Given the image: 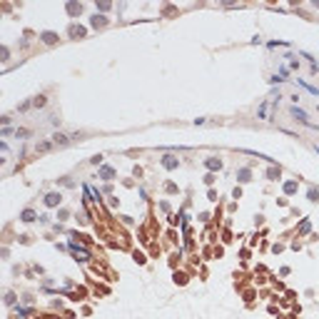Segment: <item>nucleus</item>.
Wrapping results in <instances>:
<instances>
[{
  "mask_svg": "<svg viewBox=\"0 0 319 319\" xmlns=\"http://www.w3.org/2000/svg\"><path fill=\"white\" fill-rule=\"evenodd\" d=\"M292 115H294V117H299L302 122H307V115H304L302 110H297V107H292Z\"/></svg>",
  "mask_w": 319,
  "mask_h": 319,
  "instance_id": "nucleus-1",
  "label": "nucleus"
},
{
  "mask_svg": "<svg viewBox=\"0 0 319 319\" xmlns=\"http://www.w3.org/2000/svg\"><path fill=\"white\" fill-rule=\"evenodd\" d=\"M47 204H57L60 202V197H57V194H47V200H45Z\"/></svg>",
  "mask_w": 319,
  "mask_h": 319,
  "instance_id": "nucleus-2",
  "label": "nucleus"
},
{
  "mask_svg": "<svg viewBox=\"0 0 319 319\" xmlns=\"http://www.w3.org/2000/svg\"><path fill=\"white\" fill-rule=\"evenodd\" d=\"M43 40H45V43H55V40H57V37H55L53 33H45V35H43Z\"/></svg>",
  "mask_w": 319,
  "mask_h": 319,
  "instance_id": "nucleus-3",
  "label": "nucleus"
},
{
  "mask_svg": "<svg viewBox=\"0 0 319 319\" xmlns=\"http://www.w3.org/2000/svg\"><path fill=\"white\" fill-rule=\"evenodd\" d=\"M70 35H82V28H70Z\"/></svg>",
  "mask_w": 319,
  "mask_h": 319,
  "instance_id": "nucleus-4",
  "label": "nucleus"
},
{
  "mask_svg": "<svg viewBox=\"0 0 319 319\" xmlns=\"http://www.w3.org/2000/svg\"><path fill=\"white\" fill-rule=\"evenodd\" d=\"M102 177H107V180H110V177H112V170H110V167H105V170H102Z\"/></svg>",
  "mask_w": 319,
  "mask_h": 319,
  "instance_id": "nucleus-5",
  "label": "nucleus"
}]
</instances>
